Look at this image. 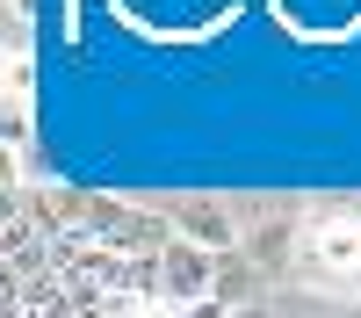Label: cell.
I'll use <instances>...</instances> for the list:
<instances>
[{
    "label": "cell",
    "mask_w": 361,
    "mask_h": 318,
    "mask_svg": "<svg viewBox=\"0 0 361 318\" xmlns=\"http://www.w3.org/2000/svg\"><path fill=\"white\" fill-rule=\"evenodd\" d=\"M87 231H94L109 253H123V260H159V253L180 239L166 210H137V202H123V195H94Z\"/></svg>",
    "instance_id": "cell-1"
},
{
    "label": "cell",
    "mask_w": 361,
    "mask_h": 318,
    "mask_svg": "<svg viewBox=\"0 0 361 318\" xmlns=\"http://www.w3.org/2000/svg\"><path fill=\"white\" fill-rule=\"evenodd\" d=\"M304 282H361V210H325L304 224V253H296Z\"/></svg>",
    "instance_id": "cell-2"
},
{
    "label": "cell",
    "mask_w": 361,
    "mask_h": 318,
    "mask_svg": "<svg viewBox=\"0 0 361 318\" xmlns=\"http://www.w3.org/2000/svg\"><path fill=\"white\" fill-rule=\"evenodd\" d=\"M166 217H173L180 239H195V246H209V253H238V246H246V231H238L231 202H217V195H173Z\"/></svg>",
    "instance_id": "cell-3"
},
{
    "label": "cell",
    "mask_w": 361,
    "mask_h": 318,
    "mask_svg": "<svg viewBox=\"0 0 361 318\" xmlns=\"http://www.w3.org/2000/svg\"><path fill=\"white\" fill-rule=\"evenodd\" d=\"M22 210L44 224V239H66V231H87L94 195L73 188V181H29V188H22Z\"/></svg>",
    "instance_id": "cell-4"
},
{
    "label": "cell",
    "mask_w": 361,
    "mask_h": 318,
    "mask_svg": "<svg viewBox=\"0 0 361 318\" xmlns=\"http://www.w3.org/2000/svg\"><path fill=\"white\" fill-rule=\"evenodd\" d=\"M159 268H166V304H202L217 289V253L195 246V239H173L159 253Z\"/></svg>",
    "instance_id": "cell-5"
},
{
    "label": "cell",
    "mask_w": 361,
    "mask_h": 318,
    "mask_svg": "<svg viewBox=\"0 0 361 318\" xmlns=\"http://www.w3.org/2000/svg\"><path fill=\"white\" fill-rule=\"evenodd\" d=\"M296 253H304V224H296V217H260L246 231V260H253L267 282L296 275Z\"/></svg>",
    "instance_id": "cell-6"
},
{
    "label": "cell",
    "mask_w": 361,
    "mask_h": 318,
    "mask_svg": "<svg viewBox=\"0 0 361 318\" xmlns=\"http://www.w3.org/2000/svg\"><path fill=\"white\" fill-rule=\"evenodd\" d=\"M260 289H267V275H260L253 260H246V246H238V253H217V289H209L217 304L246 311V304H260Z\"/></svg>",
    "instance_id": "cell-7"
},
{
    "label": "cell",
    "mask_w": 361,
    "mask_h": 318,
    "mask_svg": "<svg viewBox=\"0 0 361 318\" xmlns=\"http://www.w3.org/2000/svg\"><path fill=\"white\" fill-rule=\"evenodd\" d=\"M29 87H37V66H29V58H8V102L29 109Z\"/></svg>",
    "instance_id": "cell-8"
},
{
    "label": "cell",
    "mask_w": 361,
    "mask_h": 318,
    "mask_svg": "<svg viewBox=\"0 0 361 318\" xmlns=\"http://www.w3.org/2000/svg\"><path fill=\"white\" fill-rule=\"evenodd\" d=\"M180 318H238V311L217 304V297H202V304H180Z\"/></svg>",
    "instance_id": "cell-9"
},
{
    "label": "cell",
    "mask_w": 361,
    "mask_h": 318,
    "mask_svg": "<svg viewBox=\"0 0 361 318\" xmlns=\"http://www.w3.org/2000/svg\"><path fill=\"white\" fill-rule=\"evenodd\" d=\"M238 318H267V311H260V304H246V311H238Z\"/></svg>",
    "instance_id": "cell-10"
}]
</instances>
